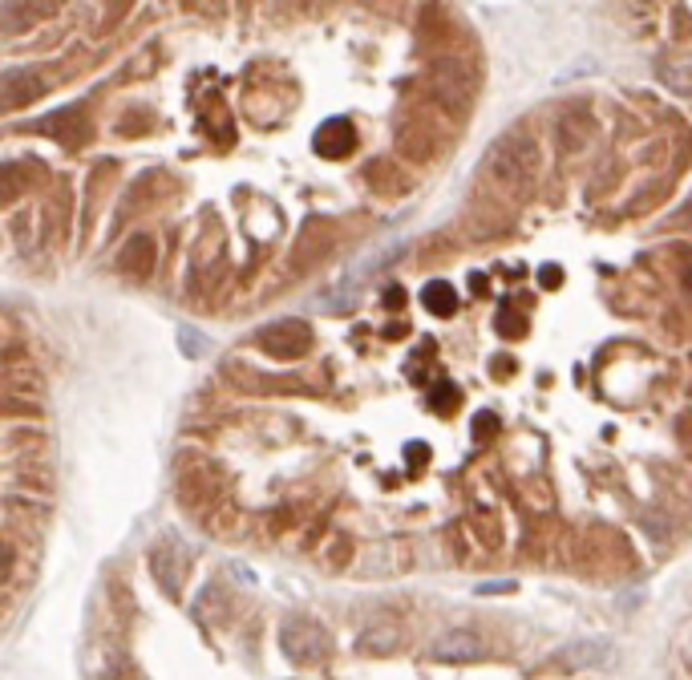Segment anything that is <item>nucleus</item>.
<instances>
[{"mask_svg":"<svg viewBox=\"0 0 692 680\" xmlns=\"http://www.w3.org/2000/svg\"><path fill=\"white\" fill-rule=\"evenodd\" d=\"M482 171H486L494 183H503V187L527 190L530 178L539 175V146L530 139H498L494 151L486 154Z\"/></svg>","mask_w":692,"mask_h":680,"instance_id":"obj_1","label":"nucleus"},{"mask_svg":"<svg viewBox=\"0 0 692 680\" xmlns=\"http://www.w3.org/2000/svg\"><path fill=\"white\" fill-rule=\"evenodd\" d=\"M279 648H284V656H288L292 665L316 668L325 665L328 652H332V636L312 616H288L284 628H279Z\"/></svg>","mask_w":692,"mask_h":680,"instance_id":"obj_2","label":"nucleus"},{"mask_svg":"<svg viewBox=\"0 0 692 680\" xmlns=\"http://www.w3.org/2000/svg\"><path fill=\"white\" fill-rule=\"evenodd\" d=\"M429 94L438 98V106L462 113V110H470V101H474V94H479V77H474V69H466L462 62L446 57V62L429 65Z\"/></svg>","mask_w":692,"mask_h":680,"instance_id":"obj_3","label":"nucleus"},{"mask_svg":"<svg viewBox=\"0 0 692 680\" xmlns=\"http://www.w3.org/2000/svg\"><path fill=\"white\" fill-rule=\"evenodd\" d=\"M255 344L264 349L272 361H304V357L312 353V328L304 325V320H272L255 332Z\"/></svg>","mask_w":692,"mask_h":680,"instance_id":"obj_4","label":"nucleus"},{"mask_svg":"<svg viewBox=\"0 0 692 680\" xmlns=\"http://www.w3.org/2000/svg\"><path fill=\"white\" fill-rule=\"evenodd\" d=\"M151 571H154V580L163 583V592L171 595V600H178V595H183V583H187L190 575V551L175 535H163L151 551Z\"/></svg>","mask_w":692,"mask_h":680,"instance_id":"obj_5","label":"nucleus"},{"mask_svg":"<svg viewBox=\"0 0 692 680\" xmlns=\"http://www.w3.org/2000/svg\"><path fill=\"white\" fill-rule=\"evenodd\" d=\"M486 656H491V644L470 628L441 632L438 640L429 644V660H438V665H479Z\"/></svg>","mask_w":692,"mask_h":680,"instance_id":"obj_6","label":"nucleus"},{"mask_svg":"<svg viewBox=\"0 0 692 680\" xmlns=\"http://www.w3.org/2000/svg\"><path fill=\"white\" fill-rule=\"evenodd\" d=\"M29 130H37V134H50L53 142H62V146H69V151H81L89 142V134H94V127H89V113L81 110V106H65V110L50 113V118H41V122H33Z\"/></svg>","mask_w":692,"mask_h":680,"instance_id":"obj_7","label":"nucleus"},{"mask_svg":"<svg viewBox=\"0 0 692 680\" xmlns=\"http://www.w3.org/2000/svg\"><path fill=\"white\" fill-rule=\"evenodd\" d=\"M607 660H612V644L595 640V636L571 640L551 652V668H559V672H583V668H600L607 665Z\"/></svg>","mask_w":692,"mask_h":680,"instance_id":"obj_8","label":"nucleus"},{"mask_svg":"<svg viewBox=\"0 0 692 680\" xmlns=\"http://www.w3.org/2000/svg\"><path fill=\"white\" fill-rule=\"evenodd\" d=\"M45 89H50V81H45V74H37V69H9V74L0 77V106L9 113L25 110Z\"/></svg>","mask_w":692,"mask_h":680,"instance_id":"obj_9","label":"nucleus"},{"mask_svg":"<svg viewBox=\"0 0 692 680\" xmlns=\"http://www.w3.org/2000/svg\"><path fill=\"white\" fill-rule=\"evenodd\" d=\"M4 494H21L29 491L25 498H41L45 503V494H53V470L50 467H33V462H4Z\"/></svg>","mask_w":692,"mask_h":680,"instance_id":"obj_10","label":"nucleus"},{"mask_svg":"<svg viewBox=\"0 0 692 680\" xmlns=\"http://www.w3.org/2000/svg\"><path fill=\"white\" fill-rule=\"evenodd\" d=\"M356 146V127L349 118H328L325 127L316 130V154L325 158H349Z\"/></svg>","mask_w":692,"mask_h":680,"instance_id":"obj_11","label":"nucleus"},{"mask_svg":"<svg viewBox=\"0 0 692 680\" xmlns=\"http://www.w3.org/2000/svg\"><path fill=\"white\" fill-rule=\"evenodd\" d=\"M402 644H405L402 624H393V619H373V624H369V628H361V636H356V652L389 656V652H397Z\"/></svg>","mask_w":692,"mask_h":680,"instance_id":"obj_12","label":"nucleus"},{"mask_svg":"<svg viewBox=\"0 0 692 680\" xmlns=\"http://www.w3.org/2000/svg\"><path fill=\"white\" fill-rule=\"evenodd\" d=\"M154 264H158V243L151 235H130L122 255H118V267L134 279H146L154 272Z\"/></svg>","mask_w":692,"mask_h":680,"instance_id":"obj_13","label":"nucleus"},{"mask_svg":"<svg viewBox=\"0 0 692 680\" xmlns=\"http://www.w3.org/2000/svg\"><path fill=\"white\" fill-rule=\"evenodd\" d=\"M656 77H660L668 89L692 98V53H660V57H656Z\"/></svg>","mask_w":692,"mask_h":680,"instance_id":"obj_14","label":"nucleus"},{"mask_svg":"<svg viewBox=\"0 0 692 680\" xmlns=\"http://www.w3.org/2000/svg\"><path fill=\"white\" fill-rule=\"evenodd\" d=\"M178 494H183V503L187 506H202L211 503V498H219V479H215L207 467H195L183 474V482H178Z\"/></svg>","mask_w":692,"mask_h":680,"instance_id":"obj_15","label":"nucleus"},{"mask_svg":"<svg viewBox=\"0 0 692 680\" xmlns=\"http://www.w3.org/2000/svg\"><path fill=\"white\" fill-rule=\"evenodd\" d=\"M587 134H592V118L583 110H571L559 118V142H563L567 154H575L587 142Z\"/></svg>","mask_w":692,"mask_h":680,"instance_id":"obj_16","label":"nucleus"},{"mask_svg":"<svg viewBox=\"0 0 692 680\" xmlns=\"http://www.w3.org/2000/svg\"><path fill=\"white\" fill-rule=\"evenodd\" d=\"M421 304L433 316H453L458 312V292H453L450 279H429L426 288H421Z\"/></svg>","mask_w":692,"mask_h":680,"instance_id":"obj_17","label":"nucleus"},{"mask_svg":"<svg viewBox=\"0 0 692 680\" xmlns=\"http://www.w3.org/2000/svg\"><path fill=\"white\" fill-rule=\"evenodd\" d=\"M458 405H462V390H458L453 381H438V385L429 390V409L438 417H450Z\"/></svg>","mask_w":692,"mask_h":680,"instance_id":"obj_18","label":"nucleus"},{"mask_svg":"<svg viewBox=\"0 0 692 680\" xmlns=\"http://www.w3.org/2000/svg\"><path fill=\"white\" fill-rule=\"evenodd\" d=\"M353 304H356V276L337 284V288L320 292V308H325V312H344V308H353Z\"/></svg>","mask_w":692,"mask_h":680,"instance_id":"obj_19","label":"nucleus"},{"mask_svg":"<svg viewBox=\"0 0 692 680\" xmlns=\"http://www.w3.org/2000/svg\"><path fill=\"white\" fill-rule=\"evenodd\" d=\"M494 332H498L503 340H518L523 332H527V320H523V316H518L510 304H503V308H498V316H494Z\"/></svg>","mask_w":692,"mask_h":680,"instance_id":"obj_20","label":"nucleus"},{"mask_svg":"<svg viewBox=\"0 0 692 680\" xmlns=\"http://www.w3.org/2000/svg\"><path fill=\"white\" fill-rule=\"evenodd\" d=\"M178 353L187 357V361H199V357H207V337H202L199 328L183 325V328H178Z\"/></svg>","mask_w":692,"mask_h":680,"instance_id":"obj_21","label":"nucleus"},{"mask_svg":"<svg viewBox=\"0 0 692 680\" xmlns=\"http://www.w3.org/2000/svg\"><path fill=\"white\" fill-rule=\"evenodd\" d=\"M494 434H498V414H479V417H474V438L486 441V438H494Z\"/></svg>","mask_w":692,"mask_h":680,"instance_id":"obj_22","label":"nucleus"},{"mask_svg":"<svg viewBox=\"0 0 692 680\" xmlns=\"http://www.w3.org/2000/svg\"><path fill=\"white\" fill-rule=\"evenodd\" d=\"M510 592H515V580H491L474 588V595H510Z\"/></svg>","mask_w":692,"mask_h":680,"instance_id":"obj_23","label":"nucleus"},{"mask_svg":"<svg viewBox=\"0 0 692 680\" xmlns=\"http://www.w3.org/2000/svg\"><path fill=\"white\" fill-rule=\"evenodd\" d=\"M539 284H542V288H559V284H563V267H559V264H542L539 267Z\"/></svg>","mask_w":692,"mask_h":680,"instance_id":"obj_24","label":"nucleus"},{"mask_svg":"<svg viewBox=\"0 0 692 680\" xmlns=\"http://www.w3.org/2000/svg\"><path fill=\"white\" fill-rule=\"evenodd\" d=\"M677 438H680V446L692 453V409H684L680 414V421H677Z\"/></svg>","mask_w":692,"mask_h":680,"instance_id":"obj_25","label":"nucleus"},{"mask_svg":"<svg viewBox=\"0 0 692 680\" xmlns=\"http://www.w3.org/2000/svg\"><path fill=\"white\" fill-rule=\"evenodd\" d=\"M340 563H349V539L344 535H332V567H340Z\"/></svg>","mask_w":692,"mask_h":680,"instance_id":"obj_26","label":"nucleus"},{"mask_svg":"<svg viewBox=\"0 0 692 680\" xmlns=\"http://www.w3.org/2000/svg\"><path fill=\"white\" fill-rule=\"evenodd\" d=\"M402 304H405V288H402V284H389V288H385V308H393V312H397Z\"/></svg>","mask_w":692,"mask_h":680,"instance_id":"obj_27","label":"nucleus"},{"mask_svg":"<svg viewBox=\"0 0 692 680\" xmlns=\"http://www.w3.org/2000/svg\"><path fill=\"white\" fill-rule=\"evenodd\" d=\"M405 458H409V462H429V446H405Z\"/></svg>","mask_w":692,"mask_h":680,"instance_id":"obj_28","label":"nucleus"},{"mask_svg":"<svg viewBox=\"0 0 692 680\" xmlns=\"http://www.w3.org/2000/svg\"><path fill=\"white\" fill-rule=\"evenodd\" d=\"M494 373H498V377H510V361L498 357V361H494Z\"/></svg>","mask_w":692,"mask_h":680,"instance_id":"obj_29","label":"nucleus"},{"mask_svg":"<svg viewBox=\"0 0 692 680\" xmlns=\"http://www.w3.org/2000/svg\"><path fill=\"white\" fill-rule=\"evenodd\" d=\"M405 337V325H393V328H385V340H402Z\"/></svg>","mask_w":692,"mask_h":680,"instance_id":"obj_30","label":"nucleus"},{"mask_svg":"<svg viewBox=\"0 0 692 680\" xmlns=\"http://www.w3.org/2000/svg\"><path fill=\"white\" fill-rule=\"evenodd\" d=\"M680 279H684V288L692 292V267H684V272H680Z\"/></svg>","mask_w":692,"mask_h":680,"instance_id":"obj_31","label":"nucleus"}]
</instances>
